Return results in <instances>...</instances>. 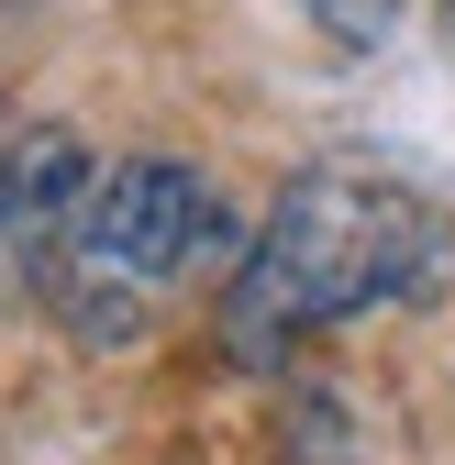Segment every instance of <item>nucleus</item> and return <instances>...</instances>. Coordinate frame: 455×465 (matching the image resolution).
<instances>
[{
  "instance_id": "f257e3e1",
  "label": "nucleus",
  "mask_w": 455,
  "mask_h": 465,
  "mask_svg": "<svg viewBox=\"0 0 455 465\" xmlns=\"http://www.w3.org/2000/svg\"><path fill=\"white\" fill-rule=\"evenodd\" d=\"M433 244H444L433 200H411L400 178H378V166H300L267 200L234 288H222V332H234V355L278 366L300 343L367 322L378 300H411L433 277Z\"/></svg>"
},
{
  "instance_id": "f03ea898",
  "label": "nucleus",
  "mask_w": 455,
  "mask_h": 465,
  "mask_svg": "<svg viewBox=\"0 0 455 465\" xmlns=\"http://www.w3.org/2000/svg\"><path fill=\"white\" fill-rule=\"evenodd\" d=\"M200 255H222V189L178 155H123V166H89L78 222L45 266V300L89 355H123L200 277Z\"/></svg>"
}]
</instances>
